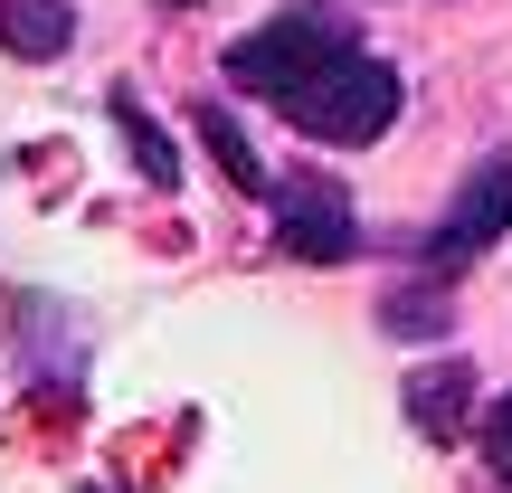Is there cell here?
<instances>
[{
  "mask_svg": "<svg viewBox=\"0 0 512 493\" xmlns=\"http://www.w3.org/2000/svg\"><path fill=\"white\" fill-rule=\"evenodd\" d=\"M342 48H361V29H351V10H332V0H294V10H275L266 29L228 38L219 76L238 95H266V105H285L294 86H304L313 67H332Z\"/></svg>",
  "mask_w": 512,
  "mask_h": 493,
  "instance_id": "obj_2",
  "label": "cell"
},
{
  "mask_svg": "<svg viewBox=\"0 0 512 493\" xmlns=\"http://www.w3.org/2000/svg\"><path fill=\"white\" fill-rule=\"evenodd\" d=\"M105 105H114V124H124L133 162H143V181H152V190H171V181H181V152H171V133H162V124L143 114V95H133V86H114Z\"/></svg>",
  "mask_w": 512,
  "mask_h": 493,
  "instance_id": "obj_7",
  "label": "cell"
},
{
  "mask_svg": "<svg viewBox=\"0 0 512 493\" xmlns=\"http://www.w3.org/2000/svg\"><path fill=\"white\" fill-rule=\"evenodd\" d=\"M380 323L399 332V342H408V332H418V342H437V332L456 323V313H446V294H437V285H399V294L380 304Z\"/></svg>",
  "mask_w": 512,
  "mask_h": 493,
  "instance_id": "obj_9",
  "label": "cell"
},
{
  "mask_svg": "<svg viewBox=\"0 0 512 493\" xmlns=\"http://www.w3.org/2000/svg\"><path fill=\"white\" fill-rule=\"evenodd\" d=\"M484 465H494V484H512V389L484 408Z\"/></svg>",
  "mask_w": 512,
  "mask_h": 493,
  "instance_id": "obj_10",
  "label": "cell"
},
{
  "mask_svg": "<svg viewBox=\"0 0 512 493\" xmlns=\"http://www.w3.org/2000/svg\"><path fill=\"white\" fill-rule=\"evenodd\" d=\"M408 418H418V437H465V418H475V370L465 361H437V370H418L408 380Z\"/></svg>",
  "mask_w": 512,
  "mask_h": 493,
  "instance_id": "obj_5",
  "label": "cell"
},
{
  "mask_svg": "<svg viewBox=\"0 0 512 493\" xmlns=\"http://www.w3.org/2000/svg\"><path fill=\"white\" fill-rule=\"evenodd\" d=\"M162 10H190V0H162Z\"/></svg>",
  "mask_w": 512,
  "mask_h": 493,
  "instance_id": "obj_11",
  "label": "cell"
},
{
  "mask_svg": "<svg viewBox=\"0 0 512 493\" xmlns=\"http://www.w3.org/2000/svg\"><path fill=\"white\" fill-rule=\"evenodd\" d=\"M399 105H408L399 67H389V57H370V48H342L332 67H313L304 86L285 95V124L304 133V143L361 152V143H380V133L399 124Z\"/></svg>",
  "mask_w": 512,
  "mask_h": 493,
  "instance_id": "obj_1",
  "label": "cell"
},
{
  "mask_svg": "<svg viewBox=\"0 0 512 493\" xmlns=\"http://www.w3.org/2000/svg\"><path fill=\"white\" fill-rule=\"evenodd\" d=\"M503 238H512V152H484V162L465 171V190L446 200V219L427 228L418 266L427 275H456V266H475V256L503 247Z\"/></svg>",
  "mask_w": 512,
  "mask_h": 493,
  "instance_id": "obj_3",
  "label": "cell"
},
{
  "mask_svg": "<svg viewBox=\"0 0 512 493\" xmlns=\"http://www.w3.org/2000/svg\"><path fill=\"white\" fill-rule=\"evenodd\" d=\"M0 48L29 57V67H48V57L76 48V10L67 0H0Z\"/></svg>",
  "mask_w": 512,
  "mask_h": 493,
  "instance_id": "obj_6",
  "label": "cell"
},
{
  "mask_svg": "<svg viewBox=\"0 0 512 493\" xmlns=\"http://www.w3.org/2000/svg\"><path fill=\"white\" fill-rule=\"evenodd\" d=\"M266 209H275V247H285L294 266H342V256H361V219H351V200L332 190V171H275Z\"/></svg>",
  "mask_w": 512,
  "mask_h": 493,
  "instance_id": "obj_4",
  "label": "cell"
},
{
  "mask_svg": "<svg viewBox=\"0 0 512 493\" xmlns=\"http://www.w3.org/2000/svg\"><path fill=\"white\" fill-rule=\"evenodd\" d=\"M190 124H200V143H209V162H219L228 181L247 190V200H256V190H275V171L256 162V152H247V133H238V114H228V105H200V114H190Z\"/></svg>",
  "mask_w": 512,
  "mask_h": 493,
  "instance_id": "obj_8",
  "label": "cell"
}]
</instances>
